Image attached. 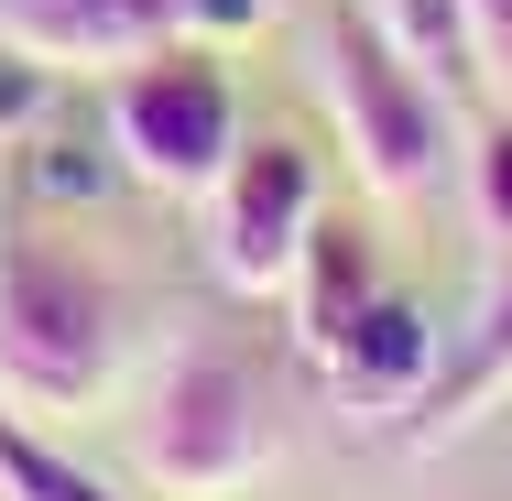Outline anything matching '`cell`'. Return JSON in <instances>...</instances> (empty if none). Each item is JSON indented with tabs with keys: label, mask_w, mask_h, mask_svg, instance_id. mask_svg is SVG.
<instances>
[{
	"label": "cell",
	"mask_w": 512,
	"mask_h": 501,
	"mask_svg": "<svg viewBox=\"0 0 512 501\" xmlns=\"http://www.w3.org/2000/svg\"><path fill=\"white\" fill-rule=\"evenodd\" d=\"M284 295H295V338L327 360V349L349 338V316L382 295V273H371V240H360L349 218H316V240H306V262H295V284H284Z\"/></svg>",
	"instance_id": "obj_9"
},
{
	"label": "cell",
	"mask_w": 512,
	"mask_h": 501,
	"mask_svg": "<svg viewBox=\"0 0 512 501\" xmlns=\"http://www.w3.org/2000/svg\"><path fill=\"white\" fill-rule=\"evenodd\" d=\"M240 142L251 131H240V88L218 44H153L109 77V153L164 197H218Z\"/></svg>",
	"instance_id": "obj_3"
},
{
	"label": "cell",
	"mask_w": 512,
	"mask_h": 501,
	"mask_svg": "<svg viewBox=\"0 0 512 501\" xmlns=\"http://www.w3.org/2000/svg\"><path fill=\"white\" fill-rule=\"evenodd\" d=\"M44 99H55V66H33V55H11V44H0V142H11V131H33Z\"/></svg>",
	"instance_id": "obj_13"
},
{
	"label": "cell",
	"mask_w": 512,
	"mask_h": 501,
	"mask_svg": "<svg viewBox=\"0 0 512 501\" xmlns=\"http://www.w3.org/2000/svg\"><path fill=\"white\" fill-rule=\"evenodd\" d=\"M0 501H109V491L77 469V458H55L33 425H11V414H0Z\"/></svg>",
	"instance_id": "obj_11"
},
{
	"label": "cell",
	"mask_w": 512,
	"mask_h": 501,
	"mask_svg": "<svg viewBox=\"0 0 512 501\" xmlns=\"http://www.w3.org/2000/svg\"><path fill=\"white\" fill-rule=\"evenodd\" d=\"M273 469V393L240 349H186L142 414V480L175 501H240Z\"/></svg>",
	"instance_id": "obj_4"
},
{
	"label": "cell",
	"mask_w": 512,
	"mask_h": 501,
	"mask_svg": "<svg viewBox=\"0 0 512 501\" xmlns=\"http://www.w3.org/2000/svg\"><path fill=\"white\" fill-rule=\"evenodd\" d=\"M469 22H480V66L512 77V0H469Z\"/></svg>",
	"instance_id": "obj_14"
},
{
	"label": "cell",
	"mask_w": 512,
	"mask_h": 501,
	"mask_svg": "<svg viewBox=\"0 0 512 501\" xmlns=\"http://www.w3.org/2000/svg\"><path fill=\"white\" fill-rule=\"evenodd\" d=\"M469 218H480V240L512 251V109H491L469 131Z\"/></svg>",
	"instance_id": "obj_12"
},
{
	"label": "cell",
	"mask_w": 512,
	"mask_h": 501,
	"mask_svg": "<svg viewBox=\"0 0 512 501\" xmlns=\"http://www.w3.org/2000/svg\"><path fill=\"white\" fill-rule=\"evenodd\" d=\"M316 88H327L338 142H349L360 186L382 207H404V197L436 186V164H447V88L414 66L371 11H327V66H316Z\"/></svg>",
	"instance_id": "obj_2"
},
{
	"label": "cell",
	"mask_w": 512,
	"mask_h": 501,
	"mask_svg": "<svg viewBox=\"0 0 512 501\" xmlns=\"http://www.w3.org/2000/svg\"><path fill=\"white\" fill-rule=\"evenodd\" d=\"M512 393V251H502V284H491V305H480V327L436 360V382H425V403H414V447H436V436H458L480 403Z\"/></svg>",
	"instance_id": "obj_8"
},
{
	"label": "cell",
	"mask_w": 512,
	"mask_h": 501,
	"mask_svg": "<svg viewBox=\"0 0 512 501\" xmlns=\"http://www.w3.org/2000/svg\"><path fill=\"white\" fill-rule=\"evenodd\" d=\"M262 0H0V44L55 66V77H120L153 44H229L251 33Z\"/></svg>",
	"instance_id": "obj_5"
},
{
	"label": "cell",
	"mask_w": 512,
	"mask_h": 501,
	"mask_svg": "<svg viewBox=\"0 0 512 501\" xmlns=\"http://www.w3.org/2000/svg\"><path fill=\"white\" fill-rule=\"evenodd\" d=\"M109 360H120V284L66 240L11 229L0 240V393L66 414L109 382Z\"/></svg>",
	"instance_id": "obj_1"
},
{
	"label": "cell",
	"mask_w": 512,
	"mask_h": 501,
	"mask_svg": "<svg viewBox=\"0 0 512 501\" xmlns=\"http://www.w3.org/2000/svg\"><path fill=\"white\" fill-rule=\"evenodd\" d=\"M371 22H382L393 44H404L414 66H425V77L447 88V99H458L469 77H491V66H480V22H469V0H382Z\"/></svg>",
	"instance_id": "obj_10"
},
{
	"label": "cell",
	"mask_w": 512,
	"mask_h": 501,
	"mask_svg": "<svg viewBox=\"0 0 512 501\" xmlns=\"http://www.w3.org/2000/svg\"><path fill=\"white\" fill-rule=\"evenodd\" d=\"M436 360H447V349H436V316L382 284V295L349 316V338L327 349V382H338L349 403H371V414H393V403H425Z\"/></svg>",
	"instance_id": "obj_7"
},
{
	"label": "cell",
	"mask_w": 512,
	"mask_h": 501,
	"mask_svg": "<svg viewBox=\"0 0 512 501\" xmlns=\"http://www.w3.org/2000/svg\"><path fill=\"white\" fill-rule=\"evenodd\" d=\"M316 218H327V175L295 131H262L229 153L218 175V284L229 295H284L295 262H306Z\"/></svg>",
	"instance_id": "obj_6"
}]
</instances>
